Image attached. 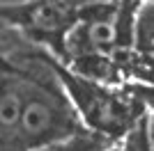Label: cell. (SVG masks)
Here are the masks:
<instances>
[{
  "mask_svg": "<svg viewBox=\"0 0 154 151\" xmlns=\"http://www.w3.org/2000/svg\"><path fill=\"white\" fill-rule=\"evenodd\" d=\"M85 25V37L94 55H106L115 48V19L97 16Z\"/></svg>",
  "mask_w": 154,
  "mask_h": 151,
  "instance_id": "obj_6",
  "label": "cell"
},
{
  "mask_svg": "<svg viewBox=\"0 0 154 151\" xmlns=\"http://www.w3.org/2000/svg\"><path fill=\"white\" fill-rule=\"evenodd\" d=\"M64 82H67L71 96L76 101L78 110L83 112V117L94 128L106 131V133H115L120 128H129L124 124L127 108H122L101 87H97L94 82H88L85 78H78V76H64Z\"/></svg>",
  "mask_w": 154,
  "mask_h": 151,
  "instance_id": "obj_2",
  "label": "cell"
},
{
  "mask_svg": "<svg viewBox=\"0 0 154 151\" xmlns=\"http://www.w3.org/2000/svg\"><path fill=\"white\" fill-rule=\"evenodd\" d=\"M32 0H0V12H14V9H21L26 7Z\"/></svg>",
  "mask_w": 154,
  "mask_h": 151,
  "instance_id": "obj_8",
  "label": "cell"
},
{
  "mask_svg": "<svg viewBox=\"0 0 154 151\" xmlns=\"http://www.w3.org/2000/svg\"><path fill=\"white\" fill-rule=\"evenodd\" d=\"M76 133V117L62 96L46 87L26 85V101L21 110L14 149L30 151L39 147H53Z\"/></svg>",
  "mask_w": 154,
  "mask_h": 151,
  "instance_id": "obj_1",
  "label": "cell"
},
{
  "mask_svg": "<svg viewBox=\"0 0 154 151\" xmlns=\"http://www.w3.org/2000/svg\"><path fill=\"white\" fill-rule=\"evenodd\" d=\"M108 151H120V149H108Z\"/></svg>",
  "mask_w": 154,
  "mask_h": 151,
  "instance_id": "obj_9",
  "label": "cell"
},
{
  "mask_svg": "<svg viewBox=\"0 0 154 151\" xmlns=\"http://www.w3.org/2000/svg\"><path fill=\"white\" fill-rule=\"evenodd\" d=\"M152 117L149 112L140 114L134 124L127 128L120 151H152Z\"/></svg>",
  "mask_w": 154,
  "mask_h": 151,
  "instance_id": "obj_7",
  "label": "cell"
},
{
  "mask_svg": "<svg viewBox=\"0 0 154 151\" xmlns=\"http://www.w3.org/2000/svg\"><path fill=\"white\" fill-rule=\"evenodd\" d=\"M23 101L26 82L9 73H0V149H14Z\"/></svg>",
  "mask_w": 154,
  "mask_h": 151,
  "instance_id": "obj_3",
  "label": "cell"
},
{
  "mask_svg": "<svg viewBox=\"0 0 154 151\" xmlns=\"http://www.w3.org/2000/svg\"><path fill=\"white\" fill-rule=\"evenodd\" d=\"M23 23L42 34H55L69 25V9L60 0H32L19 9Z\"/></svg>",
  "mask_w": 154,
  "mask_h": 151,
  "instance_id": "obj_4",
  "label": "cell"
},
{
  "mask_svg": "<svg viewBox=\"0 0 154 151\" xmlns=\"http://www.w3.org/2000/svg\"><path fill=\"white\" fill-rule=\"evenodd\" d=\"M152 0H143L131 21V41L136 44V50L149 60L152 55Z\"/></svg>",
  "mask_w": 154,
  "mask_h": 151,
  "instance_id": "obj_5",
  "label": "cell"
}]
</instances>
